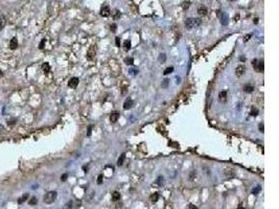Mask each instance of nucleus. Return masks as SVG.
Wrapping results in <instances>:
<instances>
[{
    "instance_id": "obj_11",
    "label": "nucleus",
    "mask_w": 279,
    "mask_h": 209,
    "mask_svg": "<svg viewBox=\"0 0 279 209\" xmlns=\"http://www.w3.org/2000/svg\"><path fill=\"white\" fill-rule=\"evenodd\" d=\"M224 175H225V177H226L227 179H231V178H233V177L235 176V174H234V172L232 169H226L224 172Z\"/></svg>"
},
{
    "instance_id": "obj_7",
    "label": "nucleus",
    "mask_w": 279,
    "mask_h": 209,
    "mask_svg": "<svg viewBox=\"0 0 279 209\" xmlns=\"http://www.w3.org/2000/svg\"><path fill=\"white\" fill-rule=\"evenodd\" d=\"M245 71H246V67H245L244 65H240V66H238V67L235 69V73H236L237 77H240V75H243Z\"/></svg>"
},
{
    "instance_id": "obj_22",
    "label": "nucleus",
    "mask_w": 279,
    "mask_h": 209,
    "mask_svg": "<svg viewBox=\"0 0 279 209\" xmlns=\"http://www.w3.org/2000/svg\"><path fill=\"white\" fill-rule=\"evenodd\" d=\"M28 199V194H25V195H23L22 197L20 198V199H18V204H22V203H24L25 201H26Z\"/></svg>"
},
{
    "instance_id": "obj_8",
    "label": "nucleus",
    "mask_w": 279,
    "mask_h": 209,
    "mask_svg": "<svg viewBox=\"0 0 279 209\" xmlns=\"http://www.w3.org/2000/svg\"><path fill=\"white\" fill-rule=\"evenodd\" d=\"M18 47V40L17 38H13V39L11 40V42H9V48L11 49H16Z\"/></svg>"
},
{
    "instance_id": "obj_16",
    "label": "nucleus",
    "mask_w": 279,
    "mask_h": 209,
    "mask_svg": "<svg viewBox=\"0 0 279 209\" xmlns=\"http://www.w3.org/2000/svg\"><path fill=\"white\" fill-rule=\"evenodd\" d=\"M123 49H125L126 51H129V50L131 49V41L130 40H126L125 42H123Z\"/></svg>"
},
{
    "instance_id": "obj_45",
    "label": "nucleus",
    "mask_w": 279,
    "mask_h": 209,
    "mask_svg": "<svg viewBox=\"0 0 279 209\" xmlns=\"http://www.w3.org/2000/svg\"><path fill=\"white\" fill-rule=\"evenodd\" d=\"M250 37H251V35H248V36H246V37H245V41H248V40L250 39Z\"/></svg>"
},
{
    "instance_id": "obj_40",
    "label": "nucleus",
    "mask_w": 279,
    "mask_h": 209,
    "mask_svg": "<svg viewBox=\"0 0 279 209\" xmlns=\"http://www.w3.org/2000/svg\"><path fill=\"white\" fill-rule=\"evenodd\" d=\"M15 121H16V119H14V118H13V119H11V120H9V121H7V123H8L9 125H15Z\"/></svg>"
},
{
    "instance_id": "obj_5",
    "label": "nucleus",
    "mask_w": 279,
    "mask_h": 209,
    "mask_svg": "<svg viewBox=\"0 0 279 209\" xmlns=\"http://www.w3.org/2000/svg\"><path fill=\"white\" fill-rule=\"evenodd\" d=\"M110 13H111V11H110V6L109 5H104L103 7H101V9H100V15L103 16V17H108V16H110Z\"/></svg>"
},
{
    "instance_id": "obj_18",
    "label": "nucleus",
    "mask_w": 279,
    "mask_h": 209,
    "mask_svg": "<svg viewBox=\"0 0 279 209\" xmlns=\"http://www.w3.org/2000/svg\"><path fill=\"white\" fill-rule=\"evenodd\" d=\"M125 159H126V154H121L120 155V157L118 158V161H117V165H122L123 162H125Z\"/></svg>"
},
{
    "instance_id": "obj_42",
    "label": "nucleus",
    "mask_w": 279,
    "mask_h": 209,
    "mask_svg": "<svg viewBox=\"0 0 279 209\" xmlns=\"http://www.w3.org/2000/svg\"><path fill=\"white\" fill-rule=\"evenodd\" d=\"M188 209H198V208H196L193 204H189L188 205Z\"/></svg>"
},
{
    "instance_id": "obj_12",
    "label": "nucleus",
    "mask_w": 279,
    "mask_h": 209,
    "mask_svg": "<svg viewBox=\"0 0 279 209\" xmlns=\"http://www.w3.org/2000/svg\"><path fill=\"white\" fill-rule=\"evenodd\" d=\"M198 14L200 16H206V15H207V8H206L204 5H201L198 8Z\"/></svg>"
},
{
    "instance_id": "obj_46",
    "label": "nucleus",
    "mask_w": 279,
    "mask_h": 209,
    "mask_svg": "<svg viewBox=\"0 0 279 209\" xmlns=\"http://www.w3.org/2000/svg\"><path fill=\"white\" fill-rule=\"evenodd\" d=\"M245 56H240V61H245Z\"/></svg>"
},
{
    "instance_id": "obj_35",
    "label": "nucleus",
    "mask_w": 279,
    "mask_h": 209,
    "mask_svg": "<svg viewBox=\"0 0 279 209\" xmlns=\"http://www.w3.org/2000/svg\"><path fill=\"white\" fill-rule=\"evenodd\" d=\"M97 183H98V184H101V183H103V175H99V176H98V178H97Z\"/></svg>"
},
{
    "instance_id": "obj_29",
    "label": "nucleus",
    "mask_w": 279,
    "mask_h": 209,
    "mask_svg": "<svg viewBox=\"0 0 279 209\" xmlns=\"http://www.w3.org/2000/svg\"><path fill=\"white\" fill-rule=\"evenodd\" d=\"M119 17H120L119 11H118V9H115V11H114V13H113V19H118Z\"/></svg>"
},
{
    "instance_id": "obj_17",
    "label": "nucleus",
    "mask_w": 279,
    "mask_h": 209,
    "mask_svg": "<svg viewBox=\"0 0 279 209\" xmlns=\"http://www.w3.org/2000/svg\"><path fill=\"white\" fill-rule=\"evenodd\" d=\"M150 200L153 202V203H155V202H157L158 200H159V194L158 192H155V194H153V195H151V197H150Z\"/></svg>"
},
{
    "instance_id": "obj_26",
    "label": "nucleus",
    "mask_w": 279,
    "mask_h": 209,
    "mask_svg": "<svg viewBox=\"0 0 279 209\" xmlns=\"http://www.w3.org/2000/svg\"><path fill=\"white\" fill-rule=\"evenodd\" d=\"M190 4H191V2H190V1H183L182 2V8L183 9H187L190 6Z\"/></svg>"
},
{
    "instance_id": "obj_31",
    "label": "nucleus",
    "mask_w": 279,
    "mask_h": 209,
    "mask_svg": "<svg viewBox=\"0 0 279 209\" xmlns=\"http://www.w3.org/2000/svg\"><path fill=\"white\" fill-rule=\"evenodd\" d=\"M45 42H46V40H45V39H43L42 41H41V43L39 44V48H40V49H43V48H44V45H45Z\"/></svg>"
},
{
    "instance_id": "obj_23",
    "label": "nucleus",
    "mask_w": 279,
    "mask_h": 209,
    "mask_svg": "<svg viewBox=\"0 0 279 209\" xmlns=\"http://www.w3.org/2000/svg\"><path fill=\"white\" fill-rule=\"evenodd\" d=\"M221 21H222V23H223V25H227V21H228V17H227V15L225 14V13H223L222 14V17H221Z\"/></svg>"
},
{
    "instance_id": "obj_49",
    "label": "nucleus",
    "mask_w": 279,
    "mask_h": 209,
    "mask_svg": "<svg viewBox=\"0 0 279 209\" xmlns=\"http://www.w3.org/2000/svg\"><path fill=\"white\" fill-rule=\"evenodd\" d=\"M2 77V72H1V70H0V77Z\"/></svg>"
},
{
    "instance_id": "obj_37",
    "label": "nucleus",
    "mask_w": 279,
    "mask_h": 209,
    "mask_svg": "<svg viewBox=\"0 0 279 209\" xmlns=\"http://www.w3.org/2000/svg\"><path fill=\"white\" fill-rule=\"evenodd\" d=\"M68 178V175L67 174H64V175H62V177H61V180L62 181H66V179Z\"/></svg>"
},
{
    "instance_id": "obj_21",
    "label": "nucleus",
    "mask_w": 279,
    "mask_h": 209,
    "mask_svg": "<svg viewBox=\"0 0 279 209\" xmlns=\"http://www.w3.org/2000/svg\"><path fill=\"white\" fill-rule=\"evenodd\" d=\"M42 69H43V71L45 72V73H48V72L50 71V66H49L48 63H44V64L42 65Z\"/></svg>"
},
{
    "instance_id": "obj_10",
    "label": "nucleus",
    "mask_w": 279,
    "mask_h": 209,
    "mask_svg": "<svg viewBox=\"0 0 279 209\" xmlns=\"http://www.w3.org/2000/svg\"><path fill=\"white\" fill-rule=\"evenodd\" d=\"M132 106H133V100L131 98H128L125 102V104H123V109L129 110V109H131V108H132Z\"/></svg>"
},
{
    "instance_id": "obj_3",
    "label": "nucleus",
    "mask_w": 279,
    "mask_h": 209,
    "mask_svg": "<svg viewBox=\"0 0 279 209\" xmlns=\"http://www.w3.org/2000/svg\"><path fill=\"white\" fill-rule=\"evenodd\" d=\"M95 55H96V47H95V45H91L87 51V59L89 61H92L95 58Z\"/></svg>"
},
{
    "instance_id": "obj_13",
    "label": "nucleus",
    "mask_w": 279,
    "mask_h": 209,
    "mask_svg": "<svg viewBox=\"0 0 279 209\" xmlns=\"http://www.w3.org/2000/svg\"><path fill=\"white\" fill-rule=\"evenodd\" d=\"M255 69L257 72H264V61L257 62V65H256Z\"/></svg>"
},
{
    "instance_id": "obj_39",
    "label": "nucleus",
    "mask_w": 279,
    "mask_h": 209,
    "mask_svg": "<svg viewBox=\"0 0 279 209\" xmlns=\"http://www.w3.org/2000/svg\"><path fill=\"white\" fill-rule=\"evenodd\" d=\"M115 42H116V45L118 46V47H120V40H119V38H118V37H116Z\"/></svg>"
},
{
    "instance_id": "obj_47",
    "label": "nucleus",
    "mask_w": 279,
    "mask_h": 209,
    "mask_svg": "<svg viewBox=\"0 0 279 209\" xmlns=\"http://www.w3.org/2000/svg\"><path fill=\"white\" fill-rule=\"evenodd\" d=\"M237 209H246V208H244V207L242 206V205H239V206H238V208H237Z\"/></svg>"
},
{
    "instance_id": "obj_20",
    "label": "nucleus",
    "mask_w": 279,
    "mask_h": 209,
    "mask_svg": "<svg viewBox=\"0 0 279 209\" xmlns=\"http://www.w3.org/2000/svg\"><path fill=\"white\" fill-rule=\"evenodd\" d=\"M5 24H6L5 17L4 16H0V29H2V28L5 26Z\"/></svg>"
},
{
    "instance_id": "obj_34",
    "label": "nucleus",
    "mask_w": 279,
    "mask_h": 209,
    "mask_svg": "<svg viewBox=\"0 0 279 209\" xmlns=\"http://www.w3.org/2000/svg\"><path fill=\"white\" fill-rule=\"evenodd\" d=\"M167 85H168V80H167V78H165V80H164V82L162 83V87H163V88H167Z\"/></svg>"
},
{
    "instance_id": "obj_6",
    "label": "nucleus",
    "mask_w": 279,
    "mask_h": 209,
    "mask_svg": "<svg viewBox=\"0 0 279 209\" xmlns=\"http://www.w3.org/2000/svg\"><path fill=\"white\" fill-rule=\"evenodd\" d=\"M118 118H119V113L117 111H113L110 115V121L112 123H115L118 120Z\"/></svg>"
},
{
    "instance_id": "obj_43",
    "label": "nucleus",
    "mask_w": 279,
    "mask_h": 209,
    "mask_svg": "<svg viewBox=\"0 0 279 209\" xmlns=\"http://www.w3.org/2000/svg\"><path fill=\"white\" fill-rule=\"evenodd\" d=\"M195 176V172H192L191 174H190V180H192L193 179V177Z\"/></svg>"
},
{
    "instance_id": "obj_15",
    "label": "nucleus",
    "mask_w": 279,
    "mask_h": 209,
    "mask_svg": "<svg viewBox=\"0 0 279 209\" xmlns=\"http://www.w3.org/2000/svg\"><path fill=\"white\" fill-rule=\"evenodd\" d=\"M120 200V194L118 191H113L112 192V201L113 202H117Z\"/></svg>"
},
{
    "instance_id": "obj_44",
    "label": "nucleus",
    "mask_w": 279,
    "mask_h": 209,
    "mask_svg": "<svg viewBox=\"0 0 279 209\" xmlns=\"http://www.w3.org/2000/svg\"><path fill=\"white\" fill-rule=\"evenodd\" d=\"M91 129H92V126L90 125V126H89V130H88V133H87V135H88V136H90V135H91Z\"/></svg>"
},
{
    "instance_id": "obj_19",
    "label": "nucleus",
    "mask_w": 279,
    "mask_h": 209,
    "mask_svg": "<svg viewBox=\"0 0 279 209\" xmlns=\"http://www.w3.org/2000/svg\"><path fill=\"white\" fill-rule=\"evenodd\" d=\"M158 61H159L160 63H165V61H166V55L165 53H160L159 55V56H158Z\"/></svg>"
},
{
    "instance_id": "obj_38",
    "label": "nucleus",
    "mask_w": 279,
    "mask_h": 209,
    "mask_svg": "<svg viewBox=\"0 0 279 209\" xmlns=\"http://www.w3.org/2000/svg\"><path fill=\"white\" fill-rule=\"evenodd\" d=\"M258 128H259V132H260V133H264V125H262V123H259Z\"/></svg>"
},
{
    "instance_id": "obj_9",
    "label": "nucleus",
    "mask_w": 279,
    "mask_h": 209,
    "mask_svg": "<svg viewBox=\"0 0 279 209\" xmlns=\"http://www.w3.org/2000/svg\"><path fill=\"white\" fill-rule=\"evenodd\" d=\"M218 99H220L221 103H226V100H227V92L226 91H222V92H220V94H218Z\"/></svg>"
},
{
    "instance_id": "obj_30",
    "label": "nucleus",
    "mask_w": 279,
    "mask_h": 209,
    "mask_svg": "<svg viewBox=\"0 0 279 209\" xmlns=\"http://www.w3.org/2000/svg\"><path fill=\"white\" fill-rule=\"evenodd\" d=\"M72 204H73L72 201H69L68 203L65 205V209H72Z\"/></svg>"
},
{
    "instance_id": "obj_28",
    "label": "nucleus",
    "mask_w": 279,
    "mask_h": 209,
    "mask_svg": "<svg viewBox=\"0 0 279 209\" xmlns=\"http://www.w3.org/2000/svg\"><path fill=\"white\" fill-rule=\"evenodd\" d=\"M250 114H251L252 116H257V115H258V110L256 109V108H252V109H251V112H250Z\"/></svg>"
},
{
    "instance_id": "obj_24",
    "label": "nucleus",
    "mask_w": 279,
    "mask_h": 209,
    "mask_svg": "<svg viewBox=\"0 0 279 209\" xmlns=\"http://www.w3.org/2000/svg\"><path fill=\"white\" fill-rule=\"evenodd\" d=\"M125 63L126 65H133V63H134V59L131 58V56H126V58L125 59Z\"/></svg>"
},
{
    "instance_id": "obj_4",
    "label": "nucleus",
    "mask_w": 279,
    "mask_h": 209,
    "mask_svg": "<svg viewBox=\"0 0 279 209\" xmlns=\"http://www.w3.org/2000/svg\"><path fill=\"white\" fill-rule=\"evenodd\" d=\"M78 83H80V80H78L77 77H72V78H70V80H69V82H68V86L70 87V88H72V89H74V88L77 87Z\"/></svg>"
},
{
    "instance_id": "obj_27",
    "label": "nucleus",
    "mask_w": 279,
    "mask_h": 209,
    "mask_svg": "<svg viewBox=\"0 0 279 209\" xmlns=\"http://www.w3.org/2000/svg\"><path fill=\"white\" fill-rule=\"evenodd\" d=\"M174 71V67H168V68H166L165 70H164V72H163V74L164 75H167V74H169V73H172V72Z\"/></svg>"
},
{
    "instance_id": "obj_36",
    "label": "nucleus",
    "mask_w": 279,
    "mask_h": 209,
    "mask_svg": "<svg viewBox=\"0 0 279 209\" xmlns=\"http://www.w3.org/2000/svg\"><path fill=\"white\" fill-rule=\"evenodd\" d=\"M157 182H158V184H159V185H162L163 184V177H159Z\"/></svg>"
},
{
    "instance_id": "obj_2",
    "label": "nucleus",
    "mask_w": 279,
    "mask_h": 209,
    "mask_svg": "<svg viewBox=\"0 0 279 209\" xmlns=\"http://www.w3.org/2000/svg\"><path fill=\"white\" fill-rule=\"evenodd\" d=\"M56 191H49L44 195V202L46 204H51L56 201Z\"/></svg>"
},
{
    "instance_id": "obj_32",
    "label": "nucleus",
    "mask_w": 279,
    "mask_h": 209,
    "mask_svg": "<svg viewBox=\"0 0 279 209\" xmlns=\"http://www.w3.org/2000/svg\"><path fill=\"white\" fill-rule=\"evenodd\" d=\"M259 191H260V186H257V187H256L255 189H253V190H252V194H253V195H256V194H258Z\"/></svg>"
},
{
    "instance_id": "obj_14",
    "label": "nucleus",
    "mask_w": 279,
    "mask_h": 209,
    "mask_svg": "<svg viewBox=\"0 0 279 209\" xmlns=\"http://www.w3.org/2000/svg\"><path fill=\"white\" fill-rule=\"evenodd\" d=\"M244 91H245L246 93H252L253 91H254V87L252 86V85H245L244 86Z\"/></svg>"
},
{
    "instance_id": "obj_33",
    "label": "nucleus",
    "mask_w": 279,
    "mask_h": 209,
    "mask_svg": "<svg viewBox=\"0 0 279 209\" xmlns=\"http://www.w3.org/2000/svg\"><path fill=\"white\" fill-rule=\"evenodd\" d=\"M116 27H117V25L115 24V23H113L112 25L110 26V28H111V31H113V33H115L116 31Z\"/></svg>"
},
{
    "instance_id": "obj_1",
    "label": "nucleus",
    "mask_w": 279,
    "mask_h": 209,
    "mask_svg": "<svg viewBox=\"0 0 279 209\" xmlns=\"http://www.w3.org/2000/svg\"><path fill=\"white\" fill-rule=\"evenodd\" d=\"M201 24V20L199 18H188L185 21V26L187 29H192L195 27H198Z\"/></svg>"
},
{
    "instance_id": "obj_41",
    "label": "nucleus",
    "mask_w": 279,
    "mask_h": 209,
    "mask_svg": "<svg viewBox=\"0 0 279 209\" xmlns=\"http://www.w3.org/2000/svg\"><path fill=\"white\" fill-rule=\"evenodd\" d=\"M256 65H257V60H256V59H254V60H253V61H252V66H253V67L255 68V67H256Z\"/></svg>"
},
{
    "instance_id": "obj_48",
    "label": "nucleus",
    "mask_w": 279,
    "mask_h": 209,
    "mask_svg": "<svg viewBox=\"0 0 279 209\" xmlns=\"http://www.w3.org/2000/svg\"><path fill=\"white\" fill-rule=\"evenodd\" d=\"M257 22H258V19H257V18H256V19H255V20H254V23L256 24V23H257Z\"/></svg>"
},
{
    "instance_id": "obj_25",
    "label": "nucleus",
    "mask_w": 279,
    "mask_h": 209,
    "mask_svg": "<svg viewBox=\"0 0 279 209\" xmlns=\"http://www.w3.org/2000/svg\"><path fill=\"white\" fill-rule=\"evenodd\" d=\"M37 203H38V199L36 198V197H33L29 200V202H28V204L30 205V206H34V205H37Z\"/></svg>"
}]
</instances>
